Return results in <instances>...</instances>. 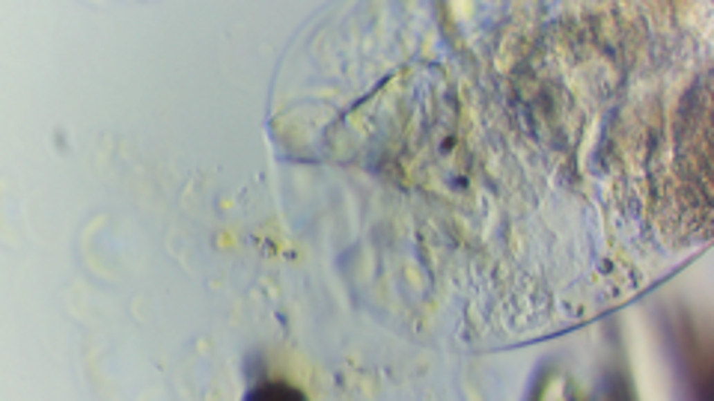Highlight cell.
I'll return each instance as SVG.
<instances>
[{"label": "cell", "mask_w": 714, "mask_h": 401, "mask_svg": "<svg viewBox=\"0 0 714 401\" xmlns=\"http://www.w3.org/2000/svg\"><path fill=\"white\" fill-rule=\"evenodd\" d=\"M253 398H304V395L289 384H262L253 393Z\"/></svg>", "instance_id": "cell-1"}]
</instances>
